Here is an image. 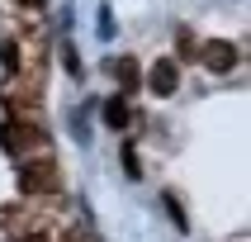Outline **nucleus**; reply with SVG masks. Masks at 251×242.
<instances>
[{
	"label": "nucleus",
	"mask_w": 251,
	"mask_h": 242,
	"mask_svg": "<svg viewBox=\"0 0 251 242\" xmlns=\"http://www.w3.org/2000/svg\"><path fill=\"white\" fill-rule=\"evenodd\" d=\"M52 185H57V176H52L48 161H28V166H19V190H24V195H48Z\"/></svg>",
	"instance_id": "obj_1"
},
{
	"label": "nucleus",
	"mask_w": 251,
	"mask_h": 242,
	"mask_svg": "<svg viewBox=\"0 0 251 242\" xmlns=\"http://www.w3.org/2000/svg\"><path fill=\"white\" fill-rule=\"evenodd\" d=\"M204 67L218 71V76H223V71H232V67H237V48H232V43H223V38L204 43Z\"/></svg>",
	"instance_id": "obj_2"
},
{
	"label": "nucleus",
	"mask_w": 251,
	"mask_h": 242,
	"mask_svg": "<svg viewBox=\"0 0 251 242\" xmlns=\"http://www.w3.org/2000/svg\"><path fill=\"white\" fill-rule=\"evenodd\" d=\"M147 85H152L156 95H171V90L180 85V71H176V62H156L152 76H147Z\"/></svg>",
	"instance_id": "obj_3"
},
{
	"label": "nucleus",
	"mask_w": 251,
	"mask_h": 242,
	"mask_svg": "<svg viewBox=\"0 0 251 242\" xmlns=\"http://www.w3.org/2000/svg\"><path fill=\"white\" fill-rule=\"evenodd\" d=\"M104 124L109 128H128V105L124 100H109V105H104Z\"/></svg>",
	"instance_id": "obj_4"
},
{
	"label": "nucleus",
	"mask_w": 251,
	"mask_h": 242,
	"mask_svg": "<svg viewBox=\"0 0 251 242\" xmlns=\"http://www.w3.org/2000/svg\"><path fill=\"white\" fill-rule=\"evenodd\" d=\"M0 62H5V71H14V67H19V43L0 38Z\"/></svg>",
	"instance_id": "obj_5"
},
{
	"label": "nucleus",
	"mask_w": 251,
	"mask_h": 242,
	"mask_svg": "<svg viewBox=\"0 0 251 242\" xmlns=\"http://www.w3.org/2000/svg\"><path fill=\"white\" fill-rule=\"evenodd\" d=\"M166 214H171V223L185 233V209H180V199H176V195H166Z\"/></svg>",
	"instance_id": "obj_6"
},
{
	"label": "nucleus",
	"mask_w": 251,
	"mask_h": 242,
	"mask_svg": "<svg viewBox=\"0 0 251 242\" xmlns=\"http://www.w3.org/2000/svg\"><path fill=\"white\" fill-rule=\"evenodd\" d=\"M114 71H119V81H124V85H138V71H133V62H124V57H119V67H114Z\"/></svg>",
	"instance_id": "obj_7"
},
{
	"label": "nucleus",
	"mask_w": 251,
	"mask_h": 242,
	"mask_svg": "<svg viewBox=\"0 0 251 242\" xmlns=\"http://www.w3.org/2000/svg\"><path fill=\"white\" fill-rule=\"evenodd\" d=\"M0 147H10V152L19 147V128H14V124H5V128H0Z\"/></svg>",
	"instance_id": "obj_8"
},
{
	"label": "nucleus",
	"mask_w": 251,
	"mask_h": 242,
	"mask_svg": "<svg viewBox=\"0 0 251 242\" xmlns=\"http://www.w3.org/2000/svg\"><path fill=\"white\" fill-rule=\"evenodd\" d=\"M124 166H128V176H138V152L133 147H124Z\"/></svg>",
	"instance_id": "obj_9"
},
{
	"label": "nucleus",
	"mask_w": 251,
	"mask_h": 242,
	"mask_svg": "<svg viewBox=\"0 0 251 242\" xmlns=\"http://www.w3.org/2000/svg\"><path fill=\"white\" fill-rule=\"evenodd\" d=\"M19 5H33V10H38V5H43V0H19Z\"/></svg>",
	"instance_id": "obj_10"
},
{
	"label": "nucleus",
	"mask_w": 251,
	"mask_h": 242,
	"mask_svg": "<svg viewBox=\"0 0 251 242\" xmlns=\"http://www.w3.org/2000/svg\"><path fill=\"white\" fill-rule=\"evenodd\" d=\"M19 242H43V238H19Z\"/></svg>",
	"instance_id": "obj_11"
}]
</instances>
